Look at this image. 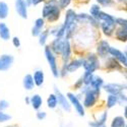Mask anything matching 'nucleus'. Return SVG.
<instances>
[{"instance_id": "f257e3e1", "label": "nucleus", "mask_w": 127, "mask_h": 127, "mask_svg": "<svg viewBox=\"0 0 127 127\" xmlns=\"http://www.w3.org/2000/svg\"><path fill=\"white\" fill-rule=\"evenodd\" d=\"M60 10L56 0H49L43 7V16L48 18L49 22H55L59 18Z\"/></svg>"}, {"instance_id": "f03ea898", "label": "nucleus", "mask_w": 127, "mask_h": 127, "mask_svg": "<svg viewBox=\"0 0 127 127\" xmlns=\"http://www.w3.org/2000/svg\"><path fill=\"white\" fill-rule=\"evenodd\" d=\"M75 19H76V13L73 11L72 9H68L65 14V23H64V28H65V35H66V40L71 36L73 31L75 29Z\"/></svg>"}, {"instance_id": "7ed1b4c3", "label": "nucleus", "mask_w": 127, "mask_h": 127, "mask_svg": "<svg viewBox=\"0 0 127 127\" xmlns=\"http://www.w3.org/2000/svg\"><path fill=\"white\" fill-rule=\"evenodd\" d=\"M82 66L86 70L87 74H93L94 71L99 67V60L96 55L91 54L87 59L82 60Z\"/></svg>"}, {"instance_id": "20e7f679", "label": "nucleus", "mask_w": 127, "mask_h": 127, "mask_svg": "<svg viewBox=\"0 0 127 127\" xmlns=\"http://www.w3.org/2000/svg\"><path fill=\"white\" fill-rule=\"evenodd\" d=\"M99 96H100V91H95L92 89H88L86 91V97H84L83 106L87 108L93 107V106L96 104Z\"/></svg>"}, {"instance_id": "39448f33", "label": "nucleus", "mask_w": 127, "mask_h": 127, "mask_svg": "<svg viewBox=\"0 0 127 127\" xmlns=\"http://www.w3.org/2000/svg\"><path fill=\"white\" fill-rule=\"evenodd\" d=\"M45 55H46V58H47V61L49 63V66L52 70V73L53 75L55 77H58L59 75V72H58V66H57V62H56V58L54 56V54L52 53L50 47H46L45 48Z\"/></svg>"}, {"instance_id": "423d86ee", "label": "nucleus", "mask_w": 127, "mask_h": 127, "mask_svg": "<svg viewBox=\"0 0 127 127\" xmlns=\"http://www.w3.org/2000/svg\"><path fill=\"white\" fill-rule=\"evenodd\" d=\"M55 96H56V99H57V104L60 106V107L64 110V111H66V112H70V110H71V106H70V104H69V102H68V100L66 99V97L63 95L58 89H57V87H55Z\"/></svg>"}, {"instance_id": "0eeeda50", "label": "nucleus", "mask_w": 127, "mask_h": 127, "mask_svg": "<svg viewBox=\"0 0 127 127\" xmlns=\"http://www.w3.org/2000/svg\"><path fill=\"white\" fill-rule=\"evenodd\" d=\"M67 97H68V100L70 101V103L73 105L74 109L76 110V112L78 113V115L79 116H84V108H83L82 104L79 102L78 98L76 96H74L72 93H68Z\"/></svg>"}, {"instance_id": "6e6552de", "label": "nucleus", "mask_w": 127, "mask_h": 127, "mask_svg": "<svg viewBox=\"0 0 127 127\" xmlns=\"http://www.w3.org/2000/svg\"><path fill=\"white\" fill-rule=\"evenodd\" d=\"M13 57L8 54H3L0 56V71L8 70L13 64Z\"/></svg>"}, {"instance_id": "1a4fd4ad", "label": "nucleus", "mask_w": 127, "mask_h": 127, "mask_svg": "<svg viewBox=\"0 0 127 127\" xmlns=\"http://www.w3.org/2000/svg\"><path fill=\"white\" fill-rule=\"evenodd\" d=\"M104 90L109 93V95H113V96H117L122 91L124 90V87L119 83H107L104 86Z\"/></svg>"}, {"instance_id": "9d476101", "label": "nucleus", "mask_w": 127, "mask_h": 127, "mask_svg": "<svg viewBox=\"0 0 127 127\" xmlns=\"http://www.w3.org/2000/svg\"><path fill=\"white\" fill-rule=\"evenodd\" d=\"M15 9L20 17H23V18L28 17V4L25 0H16Z\"/></svg>"}, {"instance_id": "9b49d317", "label": "nucleus", "mask_w": 127, "mask_h": 127, "mask_svg": "<svg viewBox=\"0 0 127 127\" xmlns=\"http://www.w3.org/2000/svg\"><path fill=\"white\" fill-rule=\"evenodd\" d=\"M109 53L113 56V58H115L116 60H119L124 66H126V64H127V58H126V55L123 54L121 51H119L118 49H116V48L110 47Z\"/></svg>"}, {"instance_id": "f8f14e48", "label": "nucleus", "mask_w": 127, "mask_h": 127, "mask_svg": "<svg viewBox=\"0 0 127 127\" xmlns=\"http://www.w3.org/2000/svg\"><path fill=\"white\" fill-rule=\"evenodd\" d=\"M70 52H71V48H70V43L68 40H64L63 41V47H62V59L64 61V64H66L67 61L70 58Z\"/></svg>"}, {"instance_id": "ddd939ff", "label": "nucleus", "mask_w": 127, "mask_h": 127, "mask_svg": "<svg viewBox=\"0 0 127 127\" xmlns=\"http://www.w3.org/2000/svg\"><path fill=\"white\" fill-rule=\"evenodd\" d=\"M109 50H110V46L108 44V42L107 41H101L99 46H98V49H97L99 56L105 57L109 53Z\"/></svg>"}, {"instance_id": "4468645a", "label": "nucleus", "mask_w": 127, "mask_h": 127, "mask_svg": "<svg viewBox=\"0 0 127 127\" xmlns=\"http://www.w3.org/2000/svg\"><path fill=\"white\" fill-rule=\"evenodd\" d=\"M44 19L43 18H38L36 19V22H35V26L33 28V30H32V35L37 37L39 36L41 33H42V29H43L44 27Z\"/></svg>"}, {"instance_id": "2eb2a0df", "label": "nucleus", "mask_w": 127, "mask_h": 127, "mask_svg": "<svg viewBox=\"0 0 127 127\" xmlns=\"http://www.w3.org/2000/svg\"><path fill=\"white\" fill-rule=\"evenodd\" d=\"M80 66H82V59H75V60H73V61H71L69 63L67 66H66V64H64V68H66V70L68 72H74Z\"/></svg>"}, {"instance_id": "dca6fc26", "label": "nucleus", "mask_w": 127, "mask_h": 127, "mask_svg": "<svg viewBox=\"0 0 127 127\" xmlns=\"http://www.w3.org/2000/svg\"><path fill=\"white\" fill-rule=\"evenodd\" d=\"M101 27H102V30H103L105 35L111 36L112 33L114 32V30H115L116 25H115V23H105V22H103Z\"/></svg>"}, {"instance_id": "f3484780", "label": "nucleus", "mask_w": 127, "mask_h": 127, "mask_svg": "<svg viewBox=\"0 0 127 127\" xmlns=\"http://www.w3.org/2000/svg\"><path fill=\"white\" fill-rule=\"evenodd\" d=\"M30 104L35 110H39L41 108L42 104H43V100H42L41 96H39V95H34L30 100Z\"/></svg>"}, {"instance_id": "a211bd4d", "label": "nucleus", "mask_w": 127, "mask_h": 127, "mask_svg": "<svg viewBox=\"0 0 127 127\" xmlns=\"http://www.w3.org/2000/svg\"><path fill=\"white\" fill-rule=\"evenodd\" d=\"M62 47H63V41L61 39H56L53 41V43L51 45V51H54L56 54H61L62 52Z\"/></svg>"}, {"instance_id": "6ab92c4d", "label": "nucleus", "mask_w": 127, "mask_h": 127, "mask_svg": "<svg viewBox=\"0 0 127 127\" xmlns=\"http://www.w3.org/2000/svg\"><path fill=\"white\" fill-rule=\"evenodd\" d=\"M0 38L4 41L9 40L10 38V31L4 23H0Z\"/></svg>"}, {"instance_id": "aec40b11", "label": "nucleus", "mask_w": 127, "mask_h": 127, "mask_svg": "<svg viewBox=\"0 0 127 127\" xmlns=\"http://www.w3.org/2000/svg\"><path fill=\"white\" fill-rule=\"evenodd\" d=\"M103 84H104V80H103L102 77H100V76H94L90 86H91V89L92 90L100 91V89L102 88Z\"/></svg>"}, {"instance_id": "412c9836", "label": "nucleus", "mask_w": 127, "mask_h": 127, "mask_svg": "<svg viewBox=\"0 0 127 127\" xmlns=\"http://www.w3.org/2000/svg\"><path fill=\"white\" fill-rule=\"evenodd\" d=\"M107 118H108V113L107 112H104L100 116L99 119H97L96 121L90 122V126H92V127H100L102 125H105V122L107 121Z\"/></svg>"}, {"instance_id": "4be33fe9", "label": "nucleus", "mask_w": 127, "mask_h": 127, "mask_svg": "<svg viewBox=\"0 0 127 127\" xmlns=\"http://www.w3.org/2000/svg\"><path fill=\"white\" fill-rule=\"evenodd\" d=\"M33 79H34V83L36 84V86L41 87L44 82V72L42 70H36L35 73H34Z\"/></svg>"}, {"instance_id": "5701e85b", "label": "nucleus", "mask_w": 127, "mask_h": 127, "mask_svg": "<svg viewBox=\"0 0 127 127\" xmlns=\"http://www.w3.org/2000/svg\"><path fill=\"white\" fill-rule=\"evenodd\" d=\"M95 18L100 19V20H102V22H105V23H115V18L112 15H110L108 13H105L103 11H100Z\"/></svg>"}, {"instance_id": "b1692460", "label": "nucleus", "mask_w": 127, "mask_h": 127, "mask_svg": "<svg viewBox=\"0 0 127 127\" xmlns=\"http://www.w3.org/2000/svg\"><path fill=\"white\" fill-rule=\"evenodd\" d=\"M24 87L26 90L28 91H31L33 90L34 87H35V83H34V79H33V76L31 74H27L24 78Z\"/></svg>"}, {"instance_id": "393cba45", "label": "nucleus", "mask_w": 127, "mask_h": 127, "mask_svg": "<svg viewBox=\"0 0 127 127\" xmlns=\"http://www.w3.org/2000/svg\"><path fill=\"white\" fill-rule=\"evenodd\" d=\"M125 125H126L125 118H123L122 116H117V117L113 119L111 127H125Z\"/></svg>"}, {"instance_id": "a878e982", "label": "nucleus", "mask_w": 127, "mask_h": 127, "mask_svg": "<svg viewBox=\"0 0 127 127\" xmlns=\"http://www.w3.org/2000/svg\"><path fill=\"white\" fill-rule=\"evenodd\" d=\"M8 5L3 1H0V18H6L8 15Z\"/></svg>"}, {"instance_id": "bb28decb", "label": "nucleus", "mask_w": 127, "mask_h": 127, "mask_svg": "<svg viewBox=\"0 0 127 127\" xmlns=\"http://www.w3.org/2000/svg\"><path fill=\"white\" fill-rule=\"evenodd\" d=\"M47 105L50 109H54L57 107V99H56V96L54 94H51L50 96L48 97V100H47Z\"/></svg>"}, {"instance_id": "cd10ccee", "label": "nucleus", "mask_w": 127, "mask_h": 127, "mask_svg": "<svg viewBox=\"0 0 127 127\" xmlns=\"http://www.w3.org/2000/svg\"><path fill=\"white\" fill-rule=\"evenodd\" d=\"M116 37H117V39L120 40V41L126 42V39H127L126 28H120V29H118L117 32H116Z\"/></svg>"}, {"instance_id": "c85d7f7f", "label": "nucleus", "mask_w": 127, "mask_h": 127, "mask_svg": "<svg viewBox=\"0 0 127 127\" xmlns=\"http://www.w3.org/2000/svg\"><path fill=\"white\" fill-rule=\"evenodd\" d=\"M116 104H118L117 102V97L116 96H113V95H109L108 98H107V107L110 109V108H113Z\"/></svg>"}, {"instance_id": "c756f323", "label": "nucleus", "mask_w": 127, "mask_h": 127, "mask_svg": "<svg viewBox=\"0 0 127 127\" xmlns=\"http://www.w3.org/2000/svg\"><path fill=\"white\" fill-rule=\"evenodd\" d=\"M48 35H49V32H48V31L42 32V33L39 35V37H40V40H39L40 45H42V46H44V45H45L46 40H47V38H48Z\"/></svg>"}, {"instance_id": "7c9ffc66", "label": "nucleus", "mask_w": 127, "mask_h": 127, "mask_svg": "<svg viewBox=\"0 0 127 127\" xmlns=\"http://www.w3.org/2000/svg\"><path fill=\"white\" fill-rule=\"evenodd\" d=\"M108 63L109 64L107 65L109 68H115V69H119L120 68V65H119V63H118V61L116 60L115 58H111V59H109V61H108Z\"/></svg>"}, {"instance_id": "2f4dec72", "label": "nucleus", "mask_w": 127, "mask_h": 127, "mask_svg": "<svg viewBox=\"0 0 127 127\" xmlns=\"http://www.w3.org/2000/svg\"><path fill=\"white\" fill-rule=\"evenodd\" d=\"M93 77H94L93 74H87V73H84V75L82 77V82L86 84L87 87H89L91 84V82H92V80H93Z\"/></svg>"}, {"instance_id": "473e14b6", "label": "nucleus", "mask_w": 127, "mask_h": 127, "mask_svg": "<svg viewBox=\"0 0 127 127\" xmlns=\"http://www.w3.org/2000/svg\"><path fill=\"white\" fill-rule=\"evenodd\" d=\"M90 11H91L92 17L95 18V17L97 16V14L101 11V10H100V6H99V5H96V4H94V5L91 7V10H90Z\"/></svg>"}, {"instance_id": "72a5a7b5", "label": "nucleus", "mask_w": 127, "mask_h": 127, "mask_svg": "<svg viewBox=\"0 0 127 127\" xmlns=\"http://www.w3.org/2000/svg\"><path fill=\"white\" fill-rule=\"evenodd\" d=\"M11 119V116L4 113V112H0V123H2V122H6L8 120Z\"/></svg>"}, {"instance_id": "f704fd0d", "label": "nucleus", "mask_w": 127, "mask_h": 127, "mask_svg": "<svg viewBox=\"0 0 127 127\" xmlns=\"http://www.w3.org/2000/svg\"><path fill=\"white\" fill-rule=\"evenodd\" d=\"M8 107H9V103L7 101H5V100H1V101H0V112H3Z\"/></svg>"}, {"instance_id": "c9c22d12", "label": "nucleus", "mask_w": 127, "mask_h": 127, "mask_svg": "<svg viewBox=\"0 0 127 127\" xmlns=\"http://www.w3.org/2000/svg\"><path fill=\"white\" fill-rule=\"evenodd\" d=\"M115 25H119L121 28H126V19H124V18H115Z\"/></svg>"}, {"instance_id": "e433bc0d", "label": "nucleus", "mask_w": 127, "mask_h": 127, "mask_svg": "<svg viewBox=\"0 0 127 127\" xmlns=\"http://www.w3.org/2000/svg\"><path fill=\"white\" fill-rule=\"evenodd\" d=\"M70 2H71V0H59V6L61 8H66Z\"/></svg>"}, {"instance_id": "4c0bfd02", "label": "nucleus", "mask_w": 127, "mask_h": 127, "mask_svg": "<svg viewBox=\"0 0 127 127\" xmlns=\"http://www.w3.org/2000/svg\"><path fill=\"white\" fill-rule=\"evenodd\" d=\"M99 2V4L104 5V6H108L110 4H112V0H97Z\"/></svg>"}, {"instance_id": "58836bf2", "label": "nucleus", "mask_w": 127, "mask_h": 127, "mask_svg": "<svg viewBox=\"0 0 127 127\" xmlns=\"http://www.w3.org/2000/svg\"><path fill=\"white\" fill-rule=\"evenodd\" d=\"M37 118L39 119V120H43V119H45L46 118V112H44V111H39L38 113H37Z\"/></svg>"}, {"instance_id": "ea45409f", "label": "nucleus", "mask_w": 127, "mask_h": 127, "mask_svg": "<svg viewBox=\"0 0 127 127\" xmlns=\"http://www.w3.org/2000/svg\"><path fill=\"white\" fill-rule=\"evenodd\" d=\"M12 43H13V46L16 47V48H18V47L20 46V41H19V39H18L17 37H14V38H13Z\"/></svg>"}, {"instance_id": "a19ab883", "label": "nucleus", "mask_w": 127, "mask_h": 127, "mask_svg": "<svg viewBox=\"0 0 127 127\" xmlns=\"http://www.w3.org/2000/svg\"><path fill=\"white\" fill-rule=\"evenodd\" d=\"M41 1H43V0H33L32 4H38V3H40Z\"/></svg>"}, {"instance_id": "79ce46f5", "label": "nucleus", "mask_w": 127, "mask_h": 127, "mask_svg": "<svg viewBox=\"0 0 127 127\" xmlns=\"http://www.w3.org/2000/svg\"><path fill=\"white\" fill-rule=\"evenodd\" d=\"M27 4H32V2H33V0H27Z\"/></svg>"}, {"instance_id": "37998d69", "label": "nucleus", "mask_w": 127, "mask_h": 127, "mask_svg": "<svg viewBox=\"0 0 127 127\" xmlns=\"http://www.w3.org/2000/svg\"><path fill=\"white\" fill-rule=\"evenodd\" d=\"M118 1H120V2H125V0H118Z\"/></svg>"}, {"instance_id": "c03bdc74", "label": "nucleus", "mask_w": 127, "mask_h": 127, "mask_svg": "<svg viewBox=\"0 0 127 127\" xmlns=\"http://www.w3.org/2000/svg\"><path fill=\"white\" fill-rule=\"evenodd\" d=\"M100 127H106V125H102V126H100Z\"/></svg>"}, {"instance_id": "a18cd8bd", "label": "nucleus", "mask_w": 127, "mask_h": 127, "mask_svg": "<svg viewBox=\"0 0 127 127\" xmlns=\"http://www.w3.org/2000/svg\"><path fill=\"white\" fill-rule=\"evenodd\" d=\"M7 127H14V126H7Z\"/></svg>"}]
</instances>
